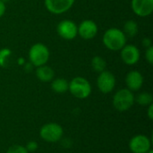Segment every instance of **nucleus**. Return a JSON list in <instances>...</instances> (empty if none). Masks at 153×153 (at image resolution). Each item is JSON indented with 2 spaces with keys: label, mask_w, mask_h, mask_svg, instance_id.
<instances>
[{
  "label": "nucleus",
  "mask_w": 153,
  "mask_h": 153,
  "mask_svg": "<svg viewBox=\"0 0 153 153\" xmlns=\"http://www.w3.org/2000/svg\"><path fill=\"white\" fill-rule=\"evenodd\" d=\"M134 13L140 17H147L153 12V0H132Z\"/></svg>",
  "instance_id": "nucleus-11"
},
{
  "label": "nucleus",
  "mask_w": 153,
  "mask_h": 153,
  "mask_svg": "<svg viewBox=\"0 0 153 153\" xmlns=\"http://www.w3.org/2000/svg\"><path fill=\"white\" fill-rule=\"evenodd\" d=\"M152 148L151 139L144 134H137L129 142V149L133 153H146Z\"/></svg>",
  "instance_id": "nucleus-7"
},
{
  "label": "nucleus",
  "mask_w": 153,
  "mask_h": 153,
  "mask_svg": "<svg viewBox=\"0 0 153 153\" xmlns=\"http://www.w3.org/2000/svg\"><path fill=\"white\" fill-rule=\"evenodd\" d=\"M152 42L151 39H149V38H144L143 40V46L145 47L146 48H149V47H152Z\"/></svg>",
  "instance_id": "nucleus-24"
},
{
  "label": "nucleus",
  "mask_w": 153,
  "mask_h": 153,
  "mask_svg": "<svg viewBox=\"0 0 153 153\" xmlns=\"http://www.w3.org/2000/svg\"><path fill=\"white\" fill-rule=\"evenodd\" d=\"M56 31L62 39L72 40L78 34V27L71 20H63L57 24Z\"/></svg>",
  "instance_id": "nucleus-8"
},
{
  "label": "nucleus",
  "mask_w": 153,
  "mask_h": 153,
  "mask_svg": "<svg viewBox=\"0 0 153 153\" xmlns=\"http://www.w3.org/2000/svg\"><path fill=\"white\" fill-rule=\"evenodd\" d=\"M126 83L127 89L131 91H139L143 84V74L136 70L130 71L126 77Z\"/></svg>",
  "instance_id": "nucleus-13"
},
{
  "label": "nucleus",
  "mask_w": 153,
  "mask_h": 153,
  "mask_svg": "<svg viewBox=\"0 0 153 153\" xmlns=\"http://www.w3.org/2000/svg\"><path fill=\"white\" fill-rule=\"evenodd\" d=\"M51 89L56 93H65L68 91L69 88V82L65 78H56L51 81Z\"/></svg>",
  "instance_id": "nucleus-15"
},
{
  "label": "nucleus",
  "mask_w": 153,
  "mask_h": 153,
  "mask_svg": "<svg viewBox=\"0 0 153 153\" xmlns=\"http://www.w3.org/2000/svg\"><path fill=\"white\" fill-rule=\"evenodd\" d=\"M98 33V25L92 20L82 21L78 27V34L84 39H91Z\"/></svg>",
  "instance_id": "nucleus-12"
},
{
  "label": "nucleus",
  "mask_w": 153,
  "mask_h": 153,
  "mask_svg": "<svg viewBox=\"0 0 153 153\" xmlns=\"http://www.w3.org/2000/svg\"><path fill=\"white\" fill-rule=\"evenodd\" d=\"M91 67H92L93 71L100 74L106 70L107 63H106L105 59H103L101 56H96L91 59Z\"/></svg>",
  "instance_id": "nucleus-18"
},
{
  "label": "nucleus",
  "mask_w": 153,
  "mask_h": 153,
  "mask_svg": "<svg viewBox=\"0 0 153 153\" xmlns=\"http://www.w3.org/2000/svg\"><path fill=\"white\" fill-rule=\"evenodd\" d=\"M32 65L30 64V63H28V64H25L24 65V70L27 72V73H29V72H30L31 70H32Z\"/></svg>",
  "instance_id": "nucleus-26"
},
{
  "label": "nucleus",
  "mask_w": 153,
  "mask_h": 153,
  "mask_svg": "<svg viewBox=\"0 0 153 153\" xmlns=\"http://www.w3.org/2000/svg\"><path fill=\"white\" fill-rule=\"evenodd\" d=\"M5 13V4L3 0H0V18Z\"/></svg>",
  "instance_id": "nucleus-25"
},
{
  "label": "nucleus",
  "mask_w": 153,
  "mask_h": 153,
  "mask_svg": "<svg viewBox=\"0 0 153 153\" xmlns=\"http://www.w3.org/2000/svg\"><path fill=\"white\" fill-rule=\"evenodd\" d=\"M6 153H29L27 152L26 148L22 145H20V144H14V145H12L10 146L7 151Z\"/></svg>",
  "instance_id": "nucleus-20"
},
{
  "label": "nucleus",
  "mask_w": 153,
  "mask_h": 153,
  "mask_svg": "<svg viewBox=\"0 0 153 153\" xmlns=\"http://www.w3.org/2000/svg\"><path fill=\"white\" fill-rule=\"evenodd\" d=\"M102 41L108 49L117 51L126 45V36L123 30L117 28H110L105 31Z\"/></svg>",
  "instance_id": "nucleus-1"
},
{
  "label": "nucleus",
  "mask_w": 153,
  "mask_h": 153,
  "mask_svg": "<svg viewBox=\"0 0 153 153\" xmlns=\"http://www.w3.org/2000/svg\"><path fill=\"white\" fill-rule=\"evenodd\" d=\"M146 153H153V151H152V150H150V151H149L148 152H146Z\"/></svg>",
  "instance_id": "nucleus-27"
},
{
  "label": "nucleus",
  "mask_w": 153,
  "mask_h": 153,
  "mask_svg": "<svg viewBox=\"0 0 153 153\" xmlns=\"http://www.w3.org/2000/svg\"><path fill=\"white\" fill-rule=\"evenodd\" d=\"M11 56H12L11 49L7 48L0 49V66H6Z\"/></svg>",
  "instance_id": "nucleus-19"
},
{
  "label": "nucleus",
  "mask_w": 153,
  "mask_h": 153,
  "mask_svg": "<svg viewBox=\"0 0 153 153\" xmlns=\"http://www.w3.org/2000/svg\"><path fill=\"white\" fill-rule=\"evenodd\" d=\"M153 101V96L150 92H141L139 93L136 97L134 96V102L138 103L141 106L146 107V106H150L151 104H152Z\"/></svg>",
  "instance_id": "nucleus-17"
},
{
  "label": "nucleus",
  "mask_w": 153,
  "mask_h": 153,
  "mask_svg": "<svg viewBox=\"0 0 153 153\" xmlns=\"http://www.w3.org/2000/svg\"><path fill=\"white\" fill-rule=\"evenodd\" d=\"M49 50L48 47L42 43H36L31 46L29 50L30 63L33 66H40L46 65L49 59Z\"/></svg>",
  "instance_id": "nucleus-4"
},
{
  "label": "nucleus",
  "mask_w": 153,
  "mask_h": 153,
  "mask_svg": "<svg viewBox=\"0 0 153 153\" xmlns=\"http://www.w3.org/2000/svg\"><path fill=\"white\" fill-rule=\"evenodd\" d=\"M25 148H26V150H27L28 152H36V151L38 150L39 144H38V143L35 142V141H30V142L26 144Z\"/></svg>",
  "instance_id": "nucleus-21"
},
{
  "label": "nucleus",
  "mask_w": 153,
  "mask_h": 153,
  "mask_svg": "<svg viewBox=\"0 0 153 153\" xmlns=\"http://www.w3.org/2000/svg\"><path fill=\"white\" fill-rule=\"evenodd\" d=\"M36 76L37 78L43 82H51L55 76V73H54V70L47 65H40V66H38L37 69H36Z\"/></svg>",
  "instance_id": "nucleus-14"
},
{
  "label": "nucleus",
  "mask_w": 153,
  "mask_h": 153,
  "mask_svg": "<svg viewBox=\"0 0 153 153\" xmlns=\"http://www.w3.org/2000/svg\"><path fill=\"white\" fill-rule=\"evenodd\" d=\"M145 58L147 60V62L150 65L153 64V47H149L146 48V52H145Z\"/></svg>",
  "instance_id": "nucleus-22"
},
{
  "label": "nucleus",
  "mask_w": 153,
  "mask_h": 153,
  "mask_svg": "<svg viewBox=\"0 0 153 153\" xmlns=\"http://www.w3.org/2000/svg\"><path fill=\"white\" fill-rule=\"evenodd\" d=\"M64 130L62 126L57 123H48L39 130V135L41 139L47 143H54L62 140Z\"/></svg>",
  "instance_id": "nucleus-5"
},
{
  "label": "nucleus",
  "mask_w": 153,
  "mask_h": 153,
  "mask_svg": "<svg viewBox=\"0 0 153 153\" xmlns=\"http://www.w3.org/2000/svg\"><path fill=\"white\" fill-rule=\"evenodd\" d=\"M124 33L126 36L130 37V38H134L138 34L139 31V26L137 24V22L134 20H128L127 22H126V23L124 24V30H123Z\"/></svg>",
  "instance_id": "nucleus-16"
},
{
  "label": "nucleus",
  "mask_w": 153,
  "mask_h": 153,
  "mask_svg": "<svg viewBox=\"0 0 153 153\" xmlns=\"http://www.w3.org/2000/svg\"><path fill=\"white\" fill-rule=\"evenodd\" d=\"M114 108L119 112H126L129 110L134 104V95L133 91L126 89H120L117 91L112 100Z\"/></svg>",
  "instance_id": "nucleus-3"
},
{
  "label": "nucleus",
  "mask_w": 153,
  "mask_h": 153,
  "mask_svg": "<svg viewBox=\"0 0 153 153\" xmlns=\"http://www.w3.org/2000/svg\"><path fill=\"white\" fill-rule=\"evenodd\" d=\"M121 59L127 65H134L140 60V51L134 45H126L121 49Z\"/></svg>",
  "instance_id": "nucleus-10"
},
{
  "label": "nucleus",
  "mask_w": 153,
  "mask_h": 153,
  "mask_svg": "<svg viewBox=\"0 0 153 153\" xmlns=\"http://www.w3.org/2000/svg\"><path fill=\"white\" fill-rule=\"evenodd\" d=\"M147 116L149 117L150 120L153 119V105L151 104L150 106H148V110H147Z\"/></svg>",
  "instance_id": "nucleus-23"
},
{
  "label": "nucleus",
  "mask_w": 153,
  "mask_h": 153,
  "mask_svg": "<svg viewBox=\"0 0 153 153\" xmlns=\"http://www.w3.org/2000/svg\"><path fill=\"white\" fill-rule=\"evenodd\" d=\"M97 86L100 92L104 94L110 93L116 87V77L109 71H103L100 73L97 79Z\"/></svg>",
  "instance_id": "nucleus-6"
},
{
  "label": "nucleus",
  "mask_w": 153,
  "mask_h": 153,
  "mask_svg": "<svg viewBox=\"0 0 153 153\" xmlns=\"http://www.w3.org/2000/svg\"><path fill=\"white\" fill-rule=\"evenodd\" d=\"M74 3V0H45V6L51 13L61 14L67 12Z\"/></svg>",
  "instance_id": "nucleus-9"
},
{
  "label": "nucleus",
  "mask_w": 153,
  "mask_h": 153,
  "mask_svg": "<svg viewBox=\"0 0 153 153\" xmlns=\"http://www.w3.org/2000/svg\"><path fill=\"white\" fill-rule=\"evenodd\" d=\"M68 91L71 94L79 100L87 99L91 93V85L84 77L77 76L71 80L69 82Z\"/></svg>",
  "instance_id": "nucleus-2"
}]
</instances>
